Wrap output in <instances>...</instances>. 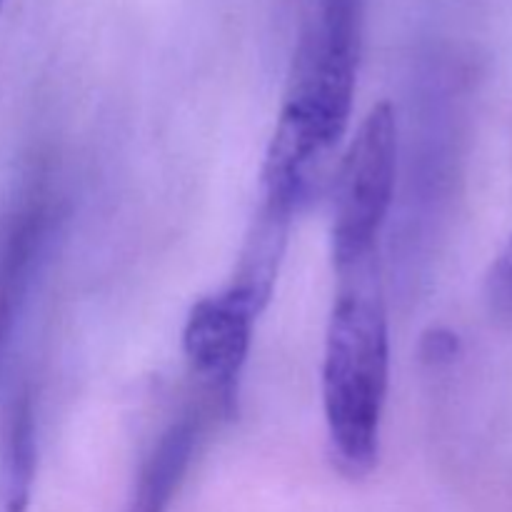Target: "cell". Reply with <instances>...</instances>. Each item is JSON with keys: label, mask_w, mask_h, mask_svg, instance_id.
I'll return each instance as SVG.
<instances>
[{"label": "cell", "mask_w": 512, "mask_h": 512, "mask_svg": "<svg viewBox=\"0 0 512 512\" xmlns=\"http://www.w3.org/2000/svg\"><path fill=\"white\" fill-rule=\"evenodd\" d=\"M390 380V330L378 263L338 275L323 353V413L333 463L345 478L373 473L380 458Z\"/></svg>", "instance_id": "obj_2"}, {"label": "cell", "mask_w": 512, "mask_h": 512, "mask_svg": "<svg viewBox=\"0 0 512 512\" xmlns=\"http://www.w3.org/2000/svg\"><path fill=\"white\" fill-rule=\"evenodd\" d=\"M368 0H313L295 40L283 110L265 153L260 198L298 213L353 113Z\"/></svg>", "instance_id": "obj_1"}, {"label": "cell", "mask_w": 512, "mask_h": 512, "mask_svg": "<svg viewBox=\"0 0 512 512\" xmlns=\"http://www.w3.org/2000/svg\"><path fill=\"white\" fill-rule=\"evenodd\" d=\"M230 413L233 410L215 395L200 390V398L185 405L153 440L123 512H168L208 430Z\"/></svg>", "instance_id": "obj_5"}, {"label": "cell", "mask_w": 512, "mask_h": 512, "mask_svg": "<svg viewBox=\"0 0 512 512\" xmlns=\"http://www.w3.org/2000/svg\"><path fill=\"white\" fill-rule=\"evenodd\" d=\"M263 303L243 285L200 298L183 328V353L200 390L235 408L238 380L248 360L253 328Z\"/></svg>", "instance_id": "obj_4"}, {"label": "cell", "mask_w": 512, "mask_h": 512, "mask_svg": "<svg viewBox=\"0 0 512 512\" xmlns=\"http://www.w3.org/2000/svg\"><path fill=\"white\" fill-rule=\"evenodd\" d=\"M485 293H488L490 310L503 323L512 325V238L503 248V253L495 258L493 268H490Z\"/></svg>", "instance_id": "obj_8"}, {"label": "cell", "mask_w": 512, "mask_h": 512, "mask_svg": "<svg viewBox=\"0 0 512 512\" xmlns=\"http://www.w3.org/2000/svg\"><path fill=\"white\" fill-rule=\"evenodd\" d=\"M55 228L53 200L43 188L20 195L0 215V363L13 338Z\"/></svg>", "instance_id": "obj_6"}, {"label": "cell", "mask_w": 512, "mask_h": 512, "mask_svg": "<svg viewBox=\"0 0 512 512\" xmlns=\"http://www.w3.org/2000/svg\"><path fill=\"white\" fill-rule=\"evenodd\" d=\"M38 468L35 410L25 385L0 403V512H28Z\"/></svg>", "instance_id": "obj_7"}, {"label": "cell", "mask_w": 512, "mask_h": 512, "mask_svg": "<svg viewBox=\"0 0 512 512\" xmlns=\"http://www.w3.org/2000/svg\"><path fill=\"white\" fill-rule=\"evenodd\" d=\"M400 138L395 108L378 103L360 123L335 173L333 248L335 275L378 263V240L395 203Z\"/></svg>", "instance_id": "obj_3"}]
</instances>
